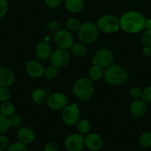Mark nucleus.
Instances as JSON below:
<instances>
[{
    "label": "nucleus",
    "instance_id": "10",
    "mask_svg": "<svg viewBox=\"0 0 151 151\" xmlns=\"http://www.w3.org/2000/svg\"><path fill=\"white\" fill-rule=\"evenodd\" d=\"M54 42L58 48L68 50L73 45V38L68 30L61 29L55 34Z\"/></svg>",
    "mask_w": 151,
    "mask_h": 151
},
{
    "label": "nucleus",
    "instance_id": "3",
    "mask_svg": "<svg viewBox=\"0 0 151 151\" xmlns=\"http://www.w3.org/2000/svg\"><path fill=\"white\" fill-rule=\"evenodd\" d=\"M104 78L107 83L113 86L121 85L127 81L128 74L127 71L118 65L112 64L108 66L104 73Z\"/></svg>",
    "mask_w": 151,
    "mask_h": 151
},
{
    "label": "nucleus",
    "instance_id": "12",
    "mask_svg": "<svg viewBox=\"0 0 151 151\" xmlns=\"http://www.w3.org/2000/svg\"><path fill=\"white\" fill-rule=\"evenodd\" d=\"M103 145V140L99 134L96 133L88 134L84 137V146L91 151H98Z\"/></svg>",
    "mask_w": 151,
    "mask_h": 151
},
{
    "label": "nucleus",
    "instance_id": "2",
    "mask_svg": "<svg viewBox=\"0 0 151 151\" xmlns=\"http://www.w3.org/2000/svg\"><path fill=\"white\" fill-rule=\"evenodd\" d=\"M72 91L79 100L87 101L90 100L93 96L94 86L91 80L86 78H81L74 83Z\"/></svg>",
    "mask_w": 151,
    "mask_h": 151
},
{
    "label": "nucleus",
    "instance_id": "41",
    "mask_svg": "<svg viewBox=\"0 0 151 151\" xmlns=\"http://www.w3.org/2000/svg\"><path fill=\"white\" fill-rule=\"evenodd\" d=\"M150 58H151V57H150Z\"/></svg>",
    "mask_w": 151,
    "mask_h": 151
},
{
    "label": "nucleus",
    "instance_id": "9",
    "mask_svg": "<svg viewBox=\"0 0 151 151\" xmlns=\"http://www.w3.org/2000/svg\"><path fill=\"white\" fill-rule=\"evenodd\" d=\"M65 148L68 151H81L84 147V137L81 134H72L65 140Z\"/></svg>",
    "mask_w": 151,
    "mask_h": 151
},
{
    "label": "nucleus",
    "instance_id": "16",
    "mask_svg": "<svg viewBox=\"0 0 151 151\" xmlns=\"http://www.w3.org/2000/svg\"><path fill=\"white\" fill-rule=\"evenodd\" d=\"M130 112L135 118H142L147 112V106L144 101L135 100L130 105Z\"/></svg>",
    "mask_w": 151,
    "mask_h": 151
},
{
    "label": "nucleus",
    "instance_id": "20",
    "mask_svg": "<svg viewBox=\"0 0 151 151\" xmlns=\"http://www.w3.org/2000/svg\"><path fill=\"white\" fill-rule=\"evenodd\" d=\"M15 112V107L10 102L4 101L0 105V114L8 118Z\"/></svg>",
    "mask_w": 151,
    "mask_h": 151
},
{
    "label": "nucleus",
    "instance_id": "4",
    "mask_svg": "<svg viewBox=\"0 0 151 151\" xmlns=\"http://www.w3.org/2000/svg\"><path fill=\"white\" fill-rule=\"evenodd\" d=\"M99 35L97 26L91 22H84L81 24L78 29V38L85 44H90L94 42Z\"/></svg>",
    "mask_w": 151,
    "mask_h": 151
},
{
    "label": "nucleus",
    "instance_id": "23",
    "mask_svg": "<svg viewBox=\"0 0 151 151\" xmlns=\"http://www.w3.org/2000/svg\"><path fill=\"white\" fill-rule=\"evenodd\" d=\"M71 48L73 53L76 57H84L87 54V49L84 44H74Z\"/></svg>",
    "mask_w": 151,
    "mask_h": 151
},
{
    "label": "nucleus",
    "instance_id": "32",
    "mask_svg": "<svg viewBox=\"0 0 151 151\" xmlns=\"http://www.w3.org/2000/svg\"><path fill=\"white\" fill-rule=\"evenodd\" d=\"M10 97V93L7 87L0 86V101H7Z\"/></svg>",
    "mask_w": 151,
    "mask_h": 151
},
{
    "label": "nucleus",
    "instance_id": "33",
    "mask_svg": "<svg viewBox=\"0 0 151 151\" xmlns=\"http://www.w3.org/2000/svg\"><path fill=\"white\" fill-rule=\"evenodd\" d=\"M130 96L134 100H138L139 98H142V91L139 87H133L130 91Z\"/></svg>",
    "mask_w": 151,
    "mask_h": 151
},
{
    "label": "nucleus",
    "instance_id": "5",
    "mask_svg": "<svg viewBox=\"0 0 151 151\" xmlns=\"http://www.w3.org/2000/svg\"><path fill=\"white\" fill-rule=\"evenodd\" d=\"M96 26L105 33H114L120 29L119 19L113 15H105L99 18Z\"/></svg>",
    "mask_w": 151,
    "mask_h": 151
},
{
    "label": "nucleus",
    "instance_id": "14",
    "mask_svg": "<svg viewBox=\"0 0 151 151\" xmlns=\"http://www.w3.org/2000/svg\"><path fill=\"white\" fill-rule=\"evenodd\" d=\"M15 79L13 71L5 66H0V86L8 87Z\"/></svg>",
    "mask_w": 151,
    "mask_h": 151
},
{
    "label": "nucleus",
    "instance_id": "40",
    "mask_svg": "<svg viewBox=\"0 0 151 151\" xmlns=\"http://www.w3.org/2000/svg\"><path fill=\"white\" fill-rule=\"evenodd\" d=\"M28 151H36V150H28Z\"/></svg>",
    "mask_w": 151,
    "mask_h": 151
},
{
    "label": "nucleus",
    "instance_id": "18",
    "mask_svg": "<svg viewBox=\"0 0 151 151\" xmlns=\"http://www.w3.org/2000/svg\"><path fill=\"white\" fill-rule=\"evenodd\" d=\"M65 6L68 12L72 13H77L83 8L82 0H65Z\"/></svg>",
    "mask_w": 151,
    "mask_h": 151
},
{
    "label": "nucleus",
    "instance_id": "17",
    "mask_svg": "<svg viewBox=\"0 0 151 151\" xmlns=\"http://www.w3.org/2000/svg\"><path fill=\"white\" fill-rule=\"evenodd\" d=\"M52 49L50 44L46 41H41L37 44L36 47V54L41 60H47L50 57Z\"/></svg>",
    "mask_w": 151,
    "mask_h": 151
},
{
    "label": "nucleus",
    "instance_id": "29",
    "mask_svg": "<svg viewBox=\"0 0 151 151\" xmlns=\"http://www.w3.org/2000/svg\"><path fill=\"white\" fill-rule=\"evenodd\" d=\"M8 121L10 127L16 128V127H19L21 125V123H22V117L19 115L13 114V115L9 116Z\"/></svg>",
    "mask_w": 151,
    "mask_h": 151
},
{
    "label": "nucleus",
    "instance_id": "6",
    "mask_svg": "<svg viewBox=\"0 0 151 151\" xmlns=\"http://www.w3.org/2000/svg\"><path fill=\"white\" fill-rule=\"evenodd\" d=\"M80 117V111L76 103L66 106L62 112V119L64 123L69 126L76 125Z\"/></svg>",
    "mask_w": 151,
    "mask_h": 151
},
{
    "label": "nucleus",
    "instance_id": "34",
    "mask_svg": "<svg viewBox=\"0 0 151 151\" xmlns=\"http://www.w3.org/2000/svg\"><path fill=\"white\" fill-rule=\"evenodd\" d=\"M59 148V145L56 142L52 141L47 143L44 145V151H57Z\"/></svg>",
    "mask_w": 151,
    "mask_h": 151
},
{
    "label": "nucleus",
    "instance_id": "27",
    "mask_svg": "<svg viewBox=\"0 0 151 151\" xmlns=\"http://www.w3.org/2000/svg\"><path fill=\"white\" fill-rule=\"evenodd\" d=\"M10 128V126L9 124L8 118L0 114V134L6 133Z\"/></svg>",
    "mask_w": 151,
    "mask_h": 151
},
{
    "label": "nucleus",
    "instance_id": "31",
    "mask_svg": "<svg viewBox=\"0 0 151 151\" xmlns=\"http://www.w3.org/2000/svg\"><path fill=\"white\" fill-rule=\"evenodd\" d=\"M142 99L145 103H151V86H148L142 91Z\"/></svg>",
    "mask_w": 151,
    "mask_h": 151
},
{
    "label": "nucleus",
    "instance_id": "13",
    "mask_svg": "<svg viewBox=\"0 0 151 151\" xmlns=\"http://www.w3.org/2000/svg\"><path fill=\"white\" fill-rule=\"evenodd\" d=\"M27 73L33 78H38L44 75V69L42 65L36 60H30L25 66Z\"/></svg>",
    "mask_w": 151,
    "mask_h": 151
},
{
    "label": "nucleus",
    "instance_id": "30",
    "mask_svg": "<svg viewBox=\"0 0 151 151\" xmlns=\"http://www.w3.org/2000/svg\"><path fill=\"white\" fill-rule=\"evenodd\" d=\"M80 26H81V24H80L79 21L76 19H74V18L68 19V22H67V27H68V29L72 31H78Z\"/></svg>",
    "mask_w": 151,
    "mask_h": 151
},
{
    "label": "nucleus",
    "instance_id": "1",
    "mask_svg": "<svg viewBox=\"0 0 151 151\" xmlns=\"http://www.w3.org/2000/svg\"><path fill=\"white\" fill-rule=\"evenodd\" d=\"M146 19L143 15L137 11H128L119 19L120 29L127 33H138L145 28Z\"/></svg>",
    "mask_w": 151,
    "mask_h": 151
},
{
    "label": "nucleus",
    "instance_id": "7",
    "mask_svg": "<svg viewBox=\"0 0 151 151\" xmlns=\"http://www.w3.org/2000/svg\"><path fill=\"white\" fill-rule=\"evenodd\" d=\"M114 56L110 50L107 49H101L94 55L92 63L96 64L102 68H107L113 63Z\"/></svg>",
    "mask_w": 151,
    "mask_h": 151
},
{
    "label": "nucleus",
    "instance_id": "35",
    "mask_svg": "<svg viewBox=\"0 0 151 151\" xmlns=\"http://www.w3.org/2000/svg\"><path fill=\"white\" fill-rule=\"evenodd\" d=\"M7 12V4L6 0H0V19H2Z\"/></svg>",
    "mask_w": 151,
    "mask_h": 151
},
{
    "label": "nucleus",
    "instance_id": "37",
    "mask_svg": "<svg viewBox=\"0 0 151 151\" xmlns=\"http://www.w3.org/2000/svg\"><path fill=\"white\" fill-rule=\"evenodd\" d=\"M46 5L50 8H56L62 2V0H44Z\"/></svg>",
    "mask_w": 151,
    "mask_h": 151
},
{
    "label": "nucleus",
    "instance_id": "39",
    "mask_svg": "<svg viewBox=\"0 0 151 151\" xmlns=\"http://www.w3.org/2000/svg\"><path fill=\"white\" fill-rule=\"evenodd\" d=\"M145 28L147 29H151V19H147L145 22Z\"/></svg>",
    "mask_w": 151,
    "mask_h": 151
},
{
    "label": "nucleus",
    "instance_id": "36",
    "mask_svg": "<svg viewBox=\"0 0 151 151\" xmlns=\"http://www.w3.org/2000/svg\"><path fill=\"white\" fill-rule=\"evenodd\" d=\"M9 145L8 139L4 135L0 134V151L6 150L7 146Z\"/></svg>",
    "mask_w": 151,
    "mask_h": 151
},
{
    "label": "nucleus",
    "instance_id": "24",
    "mask_svg": "<svg viewBox=\"0 0 151 151\" xmlns=\"http://www.w3.org/2000/svg\"><path fill=\"white\" fill-rule=\"evenodd\" d=\"M77 131L81 134H87L90 130V124L87 119H81L77 122Z\"/></svg>",
    "mask_w": 151,
    "mask_h": 151
},
{
    "label": "nucleus",
    "instance_id": "11",
    "mask_svg": "<svg viewBox=\"0 0 151 151\" xmlns=\"http://www.w3.org/2000/svg\"><path fill=\"white\" fill-rule=\"evenodd\" d=\"M47 104L52 110H62L68 104V99L62 93H53L47 97Z\"/></svg>",
    "mask_w": 151,
    "mask_h": 151
},
{
    "label": "nucleus",
    "instance_id": "38",
    "mask_svg": "<svg viewBox=\"0 0 151 151\" xmlns=\"http://www.w3.org/2000/svg\"><path fill=\"white\" fill-rule=\"evenodd\" d=\"M143 52L147 57H151V47H144Z\"/></svg>",
    "mask_w": 151,
    "mask_h": 151
},
{
    "label": "nucleus",
    "instance_id": "21",
    "mask_svg": "<svg viewBox=\"0 0 151 151\" xmlns=\"http://www.w3.org/2000/svg\"><path fill=\"white\" fill-rule=\"evenodd\" d=\"M31 99L36 103L40 104L45 101L47 99V94L44 90L41 88H36L31 94Z\"/></svg>",
    "mask_w": 151,
    "mask_h": 151
},
{
    "label": "nucleus",
    "instance_id": "28",
    "mask_svg": "<svg viewBox=\"0 0 151 151\" xmlns=\"http://www.w3.org/2000/svg\"><path fill=\"white\" fill-rule=\"evenodd\" d=\"M141 41L144 47H151V29H147L142 35Z\"/></svg>",
    "mask_w": 151,
    "mask_h": 151
},
{
    "label": "nucleus",
    "instance_id": "8",
    "mask_svg": "<svg viewBox=\"0 0 151 151\" xmlns=\"http://www.w3.org/2000/svg\"><path fill=\"white\" fill-rule=\"evenodd\" d=\"M50 58L52 65L57 67L58 69L66 66L70 60L68 52L66 50L60 48L56 49L52 52Z\"/></svg>",
    "mask_w": 151,
    "mask_h": 151
},
{
    "label": "nucleus",
    "instance_id": "25",
    "mask_svg": "<svg viewBox=\"0 0 151 151\" xmlns=\"http://www.w3.org/2000/svg\"><path fill=\"white\" fill-rule=\"evenodd\" d=\"M27 145L21 142H14L9 145L7 147V151H28Z\"/></svg>",
    "mask_w": 151,
    "mask_h": 151
},
{
    "label": "nucleus",
    "instance_id": "19",
    "mask_svg": "<svg viewBox=\"0 0 151 151\" xmlns=\"http://www.w3.org/2000/svg\"><path fill=\"white\" fill-rule=\"evenodd\" d=\"M103 68L96 64H93L88 70V75L91 81H99L103 76Z\"/></svg>",
    "mask_w": 151,
    "mask_h": 151
},
{
    "label": "nucleus",
    "instance_id": "15",
    "mask_svg": "<svg viewBox=\"0 0 151 151\" xmlns=\"http://www.w3.org/2000/svg\"><path fill=\"white\" fill-rule=\"evenodd\" d=\"M17 137L19 142L25 145H29L35 139V133L31 128L22 127L18 131Z\"/></svg>",
    "mask_w": 151,
    "mask_h": 151
},
{
    "label": "nucleus",
    "instance_id": "26",
    "mask_svg": "<svg viewBox=\"0 0 151 151\" xmlns=\"http://www.w3.org/2000/svg\"><path fill=\"white\" fill-rule=\"evenodd\" d=\"M59 71H58V68L56 67L53 65L48 66L46 69H44V75L46 78L48 80H53L57 77Z\"/></svg>",
    "mask_w": 151,
    "mask_h": 151
},
{
    "label": "nucleus",
    "instance_id": "22",
    "mask_svg": "<svg viewBox=\"0 0 151 151\" xmlns=\"http://www.w3.org/2000/svg\"><path fill=\"white\" fill-rule=\"evenodd\" d=\"M139 144L142 148H149L151 147V132L146 131L140 136Z\"/></svg>",
    "mask_w": 151,
    "mask_h": 151
}]
</instances>
